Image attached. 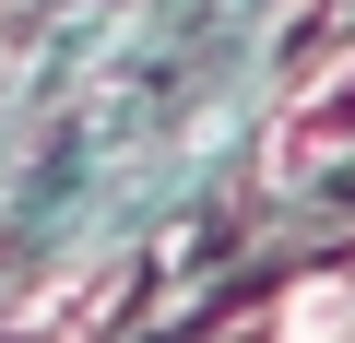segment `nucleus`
Instances as JSON below:
<instances>
[{
  "mask_svg": "<svg viewBox=\"0 0 355 343\" xmlns=\"http://www.w3.org/2000/svg\"><path fill=\"white\" fill-rule=\"evenodd\" d=\"M107 296H119V261H83L60 296H36V308H24V343H71V331H83Z\"/></svg>",
  "mask_w": 355,
  "mask_h": 343,
  "instance_id": "obj_2",
  "label": "nucleus"
},
{
  "mask_svg": "<svg viewBox=\"0 0 355 343\" xmlns=\"http://www.w3.org/2000/svg\"><path fill=\"white\" fill-rule=\"evenodd\" d=\"M331 154H355V60H331V83L284 107V130H272V178H308V166H331Z\"/></svg>",
  "mask_w": 355,
  "mask_h": 343,
  "instance_id": "obj_1",
  "label": "nucleus"
}]
</instances>
